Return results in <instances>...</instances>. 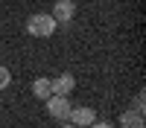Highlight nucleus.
<instances>
[{"label": "nucleus", "instance_id": "nucleus-1", "mask_svg": "<svg viewBox=\"0 0 146 128\" xmlns=\"http://www.w3.org/2000/svg\"><path fill=\"white\" fill-rule=\"evenodd\" d=\"M58 23L53 20V15H47V12H38V15L27 18V32L32 35V38H50V35L56 32Z\"/></svg>", "mask_w": 146, "mask_h": 128}, {"label": "nucleus", "instance_id": "nucleus-2", "mask_svg": "<svg viewBox=\"0 0 146 128\" xmlns=\"http://www.w3.org/2000/svg\"><path fill=\"white\" fill-rule=\"evenodd\" d=\"M47 114L53 119H70V102L67 96H50L47 99Z\"/></svg>", "mask_w": 146, "mask_h": 128}, {"label": "nucleus", "instance_id": "nucleus-3", "mask_svg": "<svg viewBox=\"0 0 146 128\" xmlns=\"http://www.w3.org/2000/svg\"><path fill=\"white\" fill-rule=\"evenodd\" d=\"M70 122L76 128H91L96 122V111L94 108H85V105H79V108H70Z\"/></svg>", "mask_w": 146, "mask_h": 128}, {"label": "nucleus", "instance_id": "nucleus-4", "mask_svg": "<svg viewBox=\"0 0 146 128\" xmlns=\"http://www.w3.org/2000/svg\"><path fill=\"white\" fill-rule=\"evenodd\" d=\"M50 15H53L56 23H70L73 15H76V3H73V0H56V6H53Z\"/></svg>", "mask_w": 146, "mask_h": 128}, {"label": "nucleus", "instance_id": "nucleus-5", "mask_svg": "<svg viewBox=\"0 0 146 128\" xmlns=\"http://www.w3.org/2000/svg\"><path fill=\"white\" fill-rule=\"evenodd\" d=\"M50 87H53V96H67V93L76 87V76L73 73H62V76L50 79Z\"/></svg>", "mask_w": 146, "mask_h": 128}, {"label": "nucleus", "instance_id": "nucleus-6", "mask_svg": "<svg viewBox=\"0 0 146 128\" xmlns=\"http://www.w3.org/2000/svg\"><path fill=\"white\" fill-rule=\"evenodd\" d=\"M32 93H35V99H50L53 96V87H50V79H47V76H38V79H35L32 81Z\"/></svg>", "mask_w": 146, "mask_h": 128}, {"label": "nucleus", "instance_id": "nucleus-7", "mask_svg": "<svg viewBox=\"0 0 146 128\" xmlns=\"http://www.w3.org/2000/svg\"><path fill=\"white\" fill-rule=\"evenodd\" d=\"M120 128H146V122H143V114L123 111V114H120Z\"/></svg>", "mask_w": 146, "mask_h": 128}, {"label": "nucleus", "instance_id": "nucleus-8", "mask_svg": "<svg viewBox=\"0 0 146 128\" xmlns=\"http://www.w3.org/2000/svg\"><path fill=\"white\" fill-rule=\"evenodd\" d=\"M9 85H12V73H9V67L0 64V90H6Z\"/></svg>", "mask_w": 146, "mask_h": 128}, {"label": "nucleus", "instance_id": "nucleus-9", "mask_svg": "<svg viewBox=\"0 0 146 128\" xmlns=\"http://www.w3.org/2000/svg\"><path fill=\"white\" fill-rule=\"evenodd\" d=\"M131 111H135V114H143V111H146V96H143V93H137V96H135Z\"/></svg>", "mask_w": 146, "mask_h": 128}, {"label": "nucleus", "instance_id": "nucleus-10", "mask_svg": "<svg viewBox=\"0 0 146 128\" xmlns=\"http://www.w3.org/2000/svg\"><path fill=\"white\" fill-rule=\"evenodd\" d=\"M91 128H114V125H111V122H94Z\"/></svg>", "mask_w": 146, "mask_h": 128}, {"label": "nucleus", "instance_id": "nucleus-11", "mask_svg": "<svg viewBox=\"0 0 146 128\" xmlns=\"http://www.w3.org/2000/svg\"><path fill=\"white\" fill-rule=\"evenodd\" d=\"M64 128H76V125H73V122H67V125H64Z\"/></svg>", "mask_w": 146, "mask_h": 128}]
</instances>
